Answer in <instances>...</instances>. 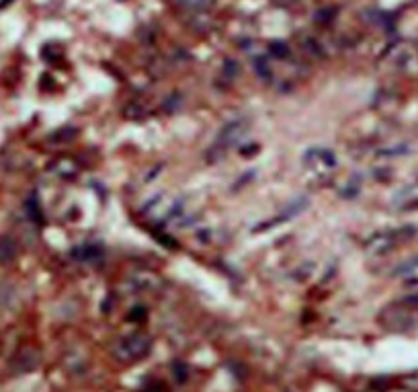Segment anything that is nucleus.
I'll return each mask as SVG.
<instances>
[{
  "label": "nucleus",
  "instance_id": "f257e3e1",
  "mask_svg": "<svg viewBox=\"0 0 418 392\" xmlns=\"http://www.w3.org/2000/svg\"><path fill=\"white\" fill-rule=\"evenodd\" d=\"M150 347H152L150 339L141 333H136V335H127V337L119 339L113 347V355L119 362L132 364V362L141 360L144 355H148Z\"/></svg>",
  "mask_w": 418,
  "mask_h": 392
},
{
  "label": "nucleus",
  "instance_id": "9d476101",
  "mask_svg": "<svg viewBox=\"0 0 418 392\" xmlns=\"http://www.w3.org/2000/svg\"><path fill=\"white\" fill-rule=\"evenodd\" d=\"M256 74L260 76V78H265V80H271L273 78V72H271V68L260 60V62H256Z\"/></svg>",
  "mask_w": 418,
  "mask_h": 392
},
{
  "label": "nucleus",
  "instance_id": "f8f14e48",
  "mask_svg": "<svg viewBox=\"0 0 418 392\" xmlns=\"http://www.w3.org/2000/svg\"><path fill=\"white\" fill-rule=\"evenodd\" d=\"M74 136H76V132H74V129H60L58 134H53V136H51V140L64 142V140H72Z\"/></svg>",
  "mask_w": 418,
  "mask_h": 392
},
{
  "label": "nucleus",
  "instance_id": "4468645a",
  "mask_svg": "<svg viewBox=\"0 0 418 392\" xmlns=\"http://www.w3.org/2000/svg\"><path fill=\"white\" fill-rule=\"evenodd\" d=\"M195 234H197V239H199L201 243H208L209 239H211V232H209V228H199Z\"/></svg>",
  "mask_w": 418,
  "mask_h": 392
},
{
  "label": "nucleus",
  "instance_id": "1a4fd4ad",
  "mask_svg": "<svg viewBox=\"0 0 418 392\" xmlns=\"http://www.w3.org/2000/svg\"><path fill=\"white\" fill-rule=\"evenodd\" d=\"M27 216H29V220H33L35 224H42L44 220V216H42V208H39V201L35 199V197H31L29 201H27Z\"/></svg>",
  "mask_w": 418,
  "mask_h": 392
},
{
  "label": "nucleus",
  "instance_id": "f03ea898",
  "mask_svg": "<svg viewBox=\"0 0 418 392\" xmlns=\"http://www.w3.org/2000/svg\"><path fill=\"white\" fill-rule=\"evenodd\" d=\"M244 134H246V122H242V120H234V122L226 123V125L222 127V132H220V136H217L215 144L211 146V154H208L209 160H217V158L228 150V146L236 144Z\"/></svg>",
  "mask_w": 418,
  "mask_h": 392
},
{
  "label": "nucleus",
  "instance_id": "0eeeda50",
  "mask_svg": "<svg viewBox=\"0 0 418 392\" xmlns=\"http://www.w3.org/2000/svg\"><path fill=\"white\" fill-rule=\"evenodd\" d=\"M51 171L56 172L58 177H62V179H72L78 172V165L74 160H70V158H58L51 165Z\"/></svg>",
  "mask_w": 418,
  "mask_h": 392
},
{
  "label": "nucleus",
  "instance_id": "6e6552de",
  "mask_svg": "<svg viewBox=\"0 0 418 392\" xmlns=\"http://www.w3.org/2000/svg\"><path fill=\"white\" fill-rule=\"evenodd\" d=\"M17 300V290L11 282L6 279H0V308H8L13 306Z\"/></svg>",
  "mask_w": 418,
  "mask_h": 392
},
{
  "label": "nucleus",
  "instance_id": "9b49d317",
  "mask_svg": "<svg viewBox=\"0 0 418 392\" xmlns=\"http://www.w3.org/2000/svg\"><path fill=\"white\" fill-rule=\"evenodd\" d=\"M179 4H185L189 8H205L211 4V0H177Z\"/></svg>",
  "mask_w": 418,
  "mask_h": 392
},
{
  "label": "nucleus",
  "instance_id": "20e7f679",
  "mask_svg": "<svg viewBox=\"0 0 418 392\" xmlns=\"http://www.w3.org/2000/svg\"><path fill=\"white\" fill-rule=\"evenodd\" d=\"M305 208H308V197H298V199H293V203H289V206L281 212V216H279V218L267 222V224L256 226V230H265V228H269V226H273V224H281V222L289 220V218H293V216H298L300 212H303Z\"/></svg>",
  "mask_w": 418,
  "mask_h": 392
},
{
  "label": "nucleus",
  "instance_id": "423d86ee",
  "mask_svg": "<svg viewBox=\"0 0 418 392\" xmlns=\"http://www.w3.org/2000/svg\"><path fill=\"white\" fill-rule=\"evenodd\" d=\"M129 284L138 290V292H148L154 290L158 286V275L150 273V271H138L129 277Z\"/></svg>",
  "mask_w": 418,
  "mask_h": 392
},
{
  "label": "nucleus",
  "instance_id": "39448f33",
  "mask_svg": "<svg viewBox=\"0 0 418 392\" xmlns=\"http://www.w3.org/2000/svg\"><path fill=\"white\" fill-rule=\"evenodd\" d=\"M72 257L80 263H94L103 259V248L99 245H82L72 251Z\"/></svg>",
  "mask_w": 418,
  "mask_h": 392
},
{
  "label": "nucleus",
  "instance_id": "ddd939ff",
  "mask_svg": "<svg viewBox=\"0 0 418 392\" xmlns=\"http://www.w3.org/2000/svg\"><path fill=\"white\" fill-rule=\"evenodd\" d=\"M271 53L275 58H287L289 49H287V46H283V44H271Z\"/></svg>",
  "mask_w": 418,
  "mask_h": 392
},
{
  "label": "nucleus",
  "instance_id": "7ed1b4c3",
  "mask_svg": "<svg viewBox=\"0 0 418 392\" xmlns=\"http://www.w3.org/2000/svg\"><path fill=\"white\" fill-rule=\"evenodd\" d=\"M19 243L11 234L0 236V265H11L19 259Z\"/></svg>",
  "mask_w": 418,
  "mask_h": 392
}]
</instances>
